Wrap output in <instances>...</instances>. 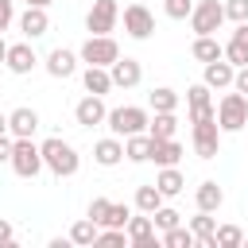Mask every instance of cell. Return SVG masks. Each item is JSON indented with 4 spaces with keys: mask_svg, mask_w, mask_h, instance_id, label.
<instances>
[{
    "mask_svg": "<svg viewBox=\"0 0 248 248\" xmlns=\"http://www.w3.org/2000/svg\"><path fill=\"white\" fill-rule=\"evenodd\" d=\"M39 151H43V167H46L54 178H74V174L81 170V155H78V147H74V143H66L62 136L43 140V143H39Z\"/></svg>",
    "mask_w": 248,
    "mask_h": 248,
    "instance_id": "6da1fadb",
    "label": "cell"
},
{
    "mask_svg": "<svg viewBox=\"0 0 248 248\" xmlns=\"http://www.w3.org/2000/svg\"><path fill=\"white\" fill-rule=\"evenodd\" d=\"M217 128H221L225 136L248 128V97H244V93L232 89V93H225V97L217 101Z\"/></svg>",
    "mask_w": 248,
    "mask_h": 248,
    "instance_id": "7a4b0ae2",
    "label": "cell"
},
{
    "mask_svg": "<svg viewBox=\"0 0 248 248\" xmlns=\"http://www.w3.org/2000/svg\"><path fill=\"white\" fill-rule=\"evenodd\" d=\"M147 120H151V112L140 108V105H120V108H108V116H105V124H108L112 136H136V132H147Z\"/></svg>",
    "mask_w": 248,
    "mask_h": 248,
    "instance_id": "3957f363",
    "label": "cell"
},
{
    "mask_svg": "<svg viewBox=\"0 0 248 248\" xmlns=\"http://www.w3.org/2000/svg\"><path fill=\"white\" fill-rule=\"evenodd\" d=\"M8 167L19 174V178H35L43 170V151L35 143V136H23V140H12V159Z\"/></svg>",
    "mask_w": 248,
    "mask_h": 248,
    "instance_id": "277c9868",
    "label": "cell"
},
{
    "mask_svg": "<svg viewBox=\"0 0 248 248\" xmlns=\"http://www.w3.org/2000/svg\"><path fill=\"white\" fill-rule=\"evenodd\" d=\"M186 19H190L194 35H217L221 23H225V4L221 0H194V8H190Z\"/></svg>",
    "mask_w": 248,
    "mask_h": 248,
    "instance_id": "5b68a950",
    "label": "cell"
},
{
    "mask_svg": "<svg viewBox=\"0 0 248 248\" xmlns=\"http://www.w3.org/2000/svg\"><path fill=\"white\" fill-rule=\"evenodd\" d=\"M78 58H81L85 66H112V62L120 58V43H116L112 35H89V39L81 43Z\"/></svg>",
    "mask_w": 248,
    "mask_h": 248,
    "instance_id": "8992f818",
    "label": "cell"
},
{
    "mask_svg": "<svg viewBox=\"0 0 248 248\" xmlns=\"http://www.w3.org/2000/svg\"><path fill=\"white\" fill-rule=\"evenodd\" d=\"M221 128H217V116L213 120H202L190 128V143H194V155L198 159H217L221 155Z\"/></svg>",
    "mask_w": 248,
    "mask_h": 248,
    "instance_id": "52a82bcc",
    "label": "cell"
},
{
    "mask_svg": "<svg viewBox=\"0 0 248 248\" xmlns=\"http://www.w3.org/2000/svg\"><path fill=\"white\" fill-rule=\"evenodd\" d=\"M120 23V4L116 0H93L89 16H85V31L89 35H112Z\"/></svg>",
    "mask_w": 248,
    "mask_h": 248,
    "instance_id": "ba28073f",
    "label": "cell"
},
{
    "mask_svg": "<svg viewBox=\"0 0 248 248\" xmlns=\"http://www.w3.org/2000/svg\"><path fill=\"white\" fill-rule=\"evenodd\" d=\"M120 19H124V31H128V39H136V43H143V39H151V31H155V16H151V8L147 4H128L124 12H120Z\"/></svg>",
    "mask_w": 248,
    "mask_h": 248,
    "instance_id": "9c48e42d",
    "label": "cell"
},
{
    "mask_svg": "<svg viewBox=\"0 0 248 248\" xmlns=\"http://www.w3.org/2000/svg\"><path fill=\"white\" fill-rule=\"evenodd\" d=\"M186 108H190V124L213 120V116H217V105H213V89H209L205 81L190 85V89H186Z\"/></svg>",
    "mask_w": 248,
    "mask_h": 248,
    "instance_id": "30bf717a",
    "label": "cell"
},
{
    "mask_svg": "<svg viewBox=\"0 0 248 248\" xmlns=\"http://www.w3.org/2000/svg\"><path fill=\"white\" fill-rule=\"evenodd\" d=\"M4 66L16 74V78H27L35 66H39V54H35V46H31V39H23V43H8V54H4Z\"/></svg>",
    "mask_w": 248,
    "mask_h": 248,
    "instance_id": "8fae6325",
    "label": "cell"
},
{
    "mask_svg": "<svg viewBox=\"0 0 248 248\" xmlns=\"http://www.w3.org/2000/svg\"><path fill=\"white\" fill-rule=\"evenodd\" d=\"M124 232H128V244H132V248H155V244H159V229H155V221H151V213H140V217H128V225H124Z\"/></svg>",
    "mask_w": 248,
    "mask_h": 248,
    "instance_id": "7c38bea8",
    "label": "cell"
},
{
    "mask_svg": "<svg viewBox=\"0 0 248 248\" xmlns=\"http://www.w3.org/2000/svg\"><path fill=\"white\" fill-rule=\"evenodd\" d=\"M78 50H70V46H54L46 58H43V66H46V74L50 78H58V81H66V78H74L78 74Z\"/></svg>",
    "mask_w": 248,
    "mask_h": 248,
    "instance_id": "4fadbf2b",
    "label": "cell"
},
{
    "mask_svg": "<svg viewBox=\"0 0 248 248\" xmlns=\"http://www.w3.org/2000/svg\"><path fill=\"white\" fill-rule=\"evenodd\" d=\"M105 116H108V108H105V97H97V93H85L74 105V120L81 128H97V124H105Z\"/></svg>",
    "mask_w": 248,
    "mask_h": 248,
    "instance_id": "5bb4252c",
    "label": "cell"
},
{
    "mask_svg": "<svg viewBox=\"0 0 248 248\" xmlns=\"http://www.w3.org/2000/svg\"><path fill=\"white\" fill-rule=\"evenodd\" d=\"M108 74H112V89H136V85L143 81L140 58H116V62L108 66Z\"/></svg>",
    "mask_w": 248,
    "mask_h": 248,
    "instance_id": "9a60e30c",
    "label": "cell"
},
{
    "mask_svg": "<svg viewBox=\"0 0 248 248\" xmlns=\"http://www.w3.org/2000/svg\"><path fill=\"white\" fill-rule=\"evenodd\" d=\"M39 132V112L31 105H19L8 112V136L12 140H23V136H35Z\"/></svg>",
    "mask_w": 248,
    "mask_h": 248,
    "instance_id": "2e32d148",
    "label": "cell"
},
{
    "mask_svg": "<svg viewBox=\"0 0 248 248\" xmlns=\"http://www.w3.org/2000/svg\"><path fill=\"white\" fill-rule=\"evenodd\" d=\"M232 74H236V66L229 58H213V62L202 66V81L209 89H232Z\"/></svg>",
    "mask_w": 248,
    "mask_h": 248,
    "instance_id": "e0dca14e",
    "label": "cell"
},
{
    "mask_svg": "<svg viewBox=\"0 0 248 248\" xmlns=\"http://www.w3.org/2000/svg\"><path fill=\"white\" fill-rule=\"evenodd\" d=\"M182 143L170 136V140H151V159L147 163H155V167H178L182 163Z\"/></svg>",
    "mask_w": 248,
    "mask_h": 248,
    "instance_id": "ac0fdd59",
    "label": "cell"
},
{
    "mask_svg": "<svg viewBox=\"0 0 248 248\" xmlns=\"http://www.w3.org/2000/svg\"><path fill=\"white\" fill-rule=\"evenodd\" d=\"M19 31H23V39H43V35L50 31L46 8H27V12L19 16Z\"/></svg>",
    "mask_w": 248,
    "mask_h": 248,
    "instance_id": "d6986e66",
    "label": "cell"
},
{
    "mask_svg": "<svg viewBox=\"0 0 248 248\" xmlns=\"http://www.w3.org/2000/svg\"><path fill=\"white\" fill-rule=\"evenodd\" d=\"M120 159H124V143H120V136H105V140L93 143V163H97V167H116Z\"/></svg>",
    "mask_w": 248,
    "mask_h": 248,
    "instance_id": "ffe728a7",
    "label": "cell"
},
{
    "mask_svg": "<svg viewBox=\"0 0 248 248\" xmlns=\"http://www.w3.org/2000/svg\"><path fill=\"white\" fill-rule=\"evenodd\" d=\"M225 58L232 66H248V19L232 27V39L225 43Z\"/></svg>",
    "mask_w": 248,
    "mask_h": 248,
    "instance_id": "44dd1931",
    "label": "cell"
},
{
    "mask_svg": "<svg viewBox=\"0 0 248 248\" xmlns=\"http://www.w3.org/2000/svg\"><path fill=\"white\" fill-rule=\"evenodd\" d=\"M194 202H198V209H202V213H217V209L225 205V190H221L213 178H205V182L194 190Z\"/></svg>",
    "mask_w": 248,
    "mask_h": 248,
    "instance_id": "7402d4cb",
    "label": "cell"
},
{
    "mask_svg": "<svg viewBox=\"0 0 248 248\" xmlns=\"http://www.w3.org/2000/svg\"><path fill=\"white\" fill-rule=\"evenodd\" d=\"M190 54L205 66V62H213V58H225V43H221L217 35H198L194 46H190Z\"/></svg>",
    "mask_w": 248,
    "mask_h": 248,
    "instance_id": "603a6c76",
    "label": "cell"
},
{
    "mask_svg": "<svg viewBox=\"0 0 248 248\" xmlns=\"http://www.w3.org/2000/svg\"><path fill=\"white\" fill-rule=\"evenodd\" d=\"M155 186H159V194H163V198H178V194L186 190V178H182V170H178V167H159Z\"/></svg>",
    "mask_w": 248,
    "mask_h": 248,
    "instance_id": "cb8c5ba5",
    "label": "cell"
},
{
    "mask_svg": "<svg viewBox=\"0 0 248 248\" xmlns=\"http://www.w3.org/2000/svg\"><path fill=\"white\" fill-rule=\"evenodd\" d=\"M81 81H85V93H97V97H105V93L112 89V74H108V66H85Z\"/></svg>",
    "mask_w": 248,
    "mask_h": 248,
    "instance_id": "d4e9b609",
    "label": "cell"
},
{
    "mask_svg": "<svg viewBox=\"0 0 248 248\" xmlns=\"http://www.w3.org/2000/svg\"><path fill=\"white\" fill-rule=\"evenodd\" d=\"M124 159H128V163H147V159H151V136H147V132L124 136Z\"/></svg>",
    "mask_w": 248,
    "mask_h": 248,
    "instance_id": "484cf974",
    "label": "cell"
},
{
    "mask_svg": "<svg viewBox=\"0 0 248 248\" xmlns=\"http://www.w3.org/2000/svg\"><path fill=\"white\" fill-rule=\"evenodd\" d=\"M178 132V116L174 112H155L151 120H147V136L151 140H170Z\"/></svg>",
    "mask_w": 248,
    "mask_h": 248,
    "instance_id": "4316f807",
    "label": "cell"
},
{
    "mask_svg": "<svg viewBox=\"0 0 248 248\" xmlns=\"http://www.w3.org/2000/svg\"><path fill=\"white\" fill-rule=\"evenodd\" d=\"M132 205H136L140 213H155V209L163 205V194H159V186H155V182H143V186H136V198H132Z\"/></svg>",
    "mask_w": 248,
    "mask_h": 248,
    "instance_id": "83f0119b",
    "label": "cell"
},
{
    "mask_svg": "<svg viewBox=\"0 0 248 248\" xmlns=\"http://www.w3.org/2000/svg\"><path fill=\"white\" fill-rule=\"evenodd\" d=\"M97 229H101L97 221L81 217V221H74V225H70V232H66V236H70V244H78V248H89V244H97Z\"/></svg>",
    "mask_w": 248,
    "mask_h": 248,
    "instance_id": "f1b7e54d",
    "label": "cell"
},
{
    "mask_svg": "<svg viewBox=\"0 0 248 248\" xmlns=\"http://www.w3.org/2000/svg\"><path fill=\"white\" fill-rule=\"evenodd\" d=\"M213 229H217V217H213V213H202V209H198V217H190V232L198 236L202 248L213 244Z\"/></svg>",
    "mask_w": 248,
    "mask_h": 248,
    "instance_id": "f546056e",
    "label": "cell"
},
{
    "mask_svg": "<svg viewBox=\"0 0 248 248\" xmlns=\"http://www.w3.org/2000/svg\"><path fill=\"white\" fill-rule=\"evenodd\" d=\"M244 244V229L240 225H217L213 229V244L209 248H240Z\"/></svg>",
    "mask_w": 248,
    "mask_h": 248,
    "instance_id": "4dcf8cb0",
    "label": "cell"
},
{
    "mask_svg": "<svg viewBox=\"0 0 248 248\" xmlns=\"http://www.w3.org/2000/svg\"><path fill=\"white\" fill-rule=\"evenodd\" d=\"M159 244H167V248H194L198 236L190 232V225H174V229L159 232Z\"/></svg>",
    "mask_w": 248,
    "mask_h": 248,
    "instance_id": "1f68e13d",
    "label": "cell"
},
{
    "mask_svg": "<svg viewBox=\"0 0 248 248\" xmlns=\"http://www.w3.org/2000/svg\"><path fill=\"white\" fill-rule=\"evenodd\" d=\"M147 101H151V112H174L178 108V93L170 85H155Z\"/></svg>",
    "mask_w": 248,
    "mask_h": 248,
    "instance_id": "d6a6232c",
    "label": "cell"
},
{
    "mask_svg": "<svg viewBox=\"0 0 248 248\" xmlns=\"http://www.w3.org/2000/svg\"><path fill=\"white\" fill-rule=\"evenodd\" d=\"M151 221H155V229H159V232H167V229L182 225V213H178L174 205H159V209L151 213Z\"/></svg>",
    "mask_w": 248,
    "mask_h": 248,
    "instance_id": "836d02e7",
    "label": "cell"
},
{
    "mask_svg": "<svg viewBox=\"0 0 248 248\" xmlns=\"http://www.w3.org/2000/svg\"><path fill=\"white\" fill-rule=\"evenodd\" d=\"M128 217H132V205L112 202V205H108V217H105V225H101V229H124V225H128Z\"/></svg>",
    "mask_w": 248,
    "mask_h": 248,
    "instance_id": "e575fe53",
    "label": "cell"
},
{
    "mask_svg": "<svg viewBox=\"0 0 248 248\" xmlns=\"http://www.w3.org/2000/svg\"><path fill=\"white\" fill-rule=\"evenodd\" d=\"M190 8H194V0H163L167 19H186V16H190Z\"/></svg>",
    "mask_w": 248,
    "mask_h": 248,
    "instance_id": "d590c367",
    "label": "cell"
},
{
    "mask_svg": "<svg viewBox=\"0 0 248 248\" xmlns=\"http://www.w3.org/2000/svg\"><path fill=\"white\" fill-rule=\"evenodd\" d=\"M108 205H112L108 198H93V202H89V209H85V217H89V221H97V225H105V217H108Z\"/></svg>",
    "mask_w": 248,
    "mask_h": 248,
    "instance_id": "8d00e7d4",
    "label": "cell"
},
{
    "mask_svg": "<svg viewBox=\"0 0 248 248\" xmlns=\"http://www.w3.org/2000/svg\"><path fill=\"white\" fill-rule=\"evenodd\" d=\"M225 19L244 23V19H248V0H225Z\"/></svg>",
    "mask_w": 248,
    "mask_h": 248,
    "instance_id": "74e56055",
    "label": "cell"
},
{
    "mask_svg": "<svg viewBox=\"0 0 248 248\" xmlns=\"http://www.w3.org/2000/svg\"><path fill=\"white\" fill-rule=\"evenodd\" d=\"M97 244H128L124 229H97Z\"/></svg>",
    "mask_w": 248,
    "mask_h": 248,
    "instance_id": "f35d334b",
    "label": "cell"
},
{
    "mask_svg": "<svg viewBox=\"0 0 248 248\" xmlns=\"http://www.w3.org/2000/svg\"><path fill=\"white\" fill-rule=\"evenodd\" d=\"M12 19H16V8H12V0H0V35L12 27Z\"/></svg>",
    "mask_w": 248,
    "mask_h": 248,
    "instance_id": "ab89813d",
    "label": "cell"
},
{
    "mask_svg": "<svg viewBox=\"0 0 248 248\" xmlns=\"http://www.w3.org/2000/svg\"><path fill=\"white\" fill-rule=\"evenodd\" d=\"M232 89L248 97V66H236V74H232Z\"/></svg>",
    "mask_w": 248,
    "mask_h": 248,
    "instance_id": "60d3db41",
    "label": "cell"
},
{
    "mask_svg": "<svg viewBox=\"0 0 248 248\" xmlns=\"http://www.w3.org/2000/svg\"><path fill=\"white\" fill-rule=\"evenodd\" d=\"M12 240H16V229L8 217H0V244H12Z\"/></svg>",
    "mask_w": 248,
    "mask_h": 248,
    "instance_id": "b9f144b4",
    "label": "cell"
},
{
    "mask_svg": "<svg viewBox=\"0 0 248 248\" xmlns=\"http://www.w3.org/2000/svg\"><path fill=\"white\" fill-rule=\"evenodd\" d=\"M8 159H12V136L4 132V136H0V167H4Z\"/></svg>",
    "mask_w": 248,
    "mask_h": 248,
    "instance_id": "7bdbcfd3",
    "label": "cell"
},
{
    "mask_svg": "<svg viewBox=\"0 0 248 248\" xmlns=\"http://www.w3.org/2000/svg\"><path fill=\"white\" fill-rule=\"evenodd\" d=\"M27 8H50V0H23Z\"/></svg>",
    "mask_w": 248,
    "mask_h": 248,
    "instance_id": "ee69618b",
    "label": "cell"
},
{
    "mask_svg": "<svg viewBox=\"0 0 248 248\" xmlns=\"http://www.w3.org/2000/svg\"><path fill=\"white\" fill-rule=\"evenodd\" d=\"M8 132V112H0V136Z\"/></svg>",
    "mask_w": 248,
    "mask_h": 248,
    "instance_id": "f6af8a7d",
    "label": "cell"
},
{
    "mask_svg": "<svg viewBox=\"0 0 248 248\" xmlns=\"http://www.w3.org/2000/svg\"><path fill=\"white\" fill-rule=\"evenodd\" d=\"M4 54H8V43H4V35H0V66H4Z\"/></svg>",
    "mask_w": 248,
    "mask_h": 248,
    "instance_id": "bcb514c9",
    "label": "cell"
},
{
    "mask_svg": "<svg viewBox=\"0 0 248 248\" xmlns=\"http://www.w3.org/2000/svg\"><path fill=\"white\" fill-rule=\"evenodd\" d=\"M244 244H248V236H244Z\"/></svg>",
    "mask_w": 248,
    "mask_h": 248,
    "instance_id": "7dc6e473",
    "label": "cell"
}]
</instances>
